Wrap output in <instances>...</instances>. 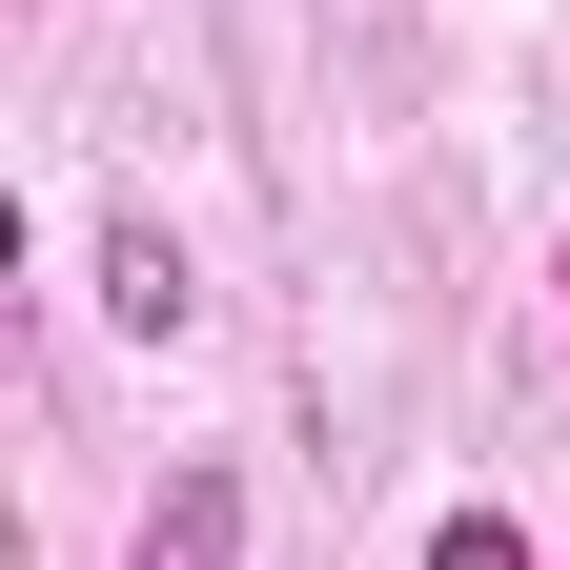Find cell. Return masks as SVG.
Segmentation results:
<instances>
[{
  "label": "cell",
  "mask_w": 570,
  "mask_h": 570,
  "mask_svg": "<svg viewBox=\"0 0 570 570\" xmlns=\"http://www.w3.org/2000/svg\"><path fill=\"white\" fill-rule=\"evenodd\" d=\"M122 570H245V469H225V449H184V469H164V510H142V550H122Z\"/></svg>",
  "instance_id": "cell-1"
},
{
  "label": "cell",
  "mask_w": 570,
  "mask_h": 570,
  "mask_svg": "<svg viewBox=\"0 0 570 570\" xmlns=\"http://www.w3.org/2000/svg\"><path fill=\"white\" fill-rule=\"evenodd\" d=\"M102 306H122L142 346H184V326H204V265H184L164 225H102Z\"/></svg>",
  "instance_id": "cell-2"
},
{
  "label": "cell",
  "mask_w": 570,
  "mask_h": 570,
  "mask_svg": "<svg viewBox=\"0 0 570 570\" xmlns=\"http://www.w3.org/2000/svg\"><path fill=\"white\" fill-rule=\"evenodd\" d=\"M428 570H530V530H510V510H449V530H428Z\"/></svg>",
  "instance_id": "cell-3"
}]
</instances>
